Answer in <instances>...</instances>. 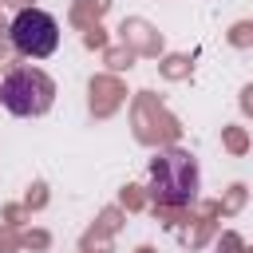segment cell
Segmentation results:
<instances>
[{
	"label": "cell",
	"mask_w": 253,
	"mask_h": 253,
	"mask_svg": "<svg viewBox=\"0 0 253 253\" xmlns=\"http://www.w3.org/2000/svg\"><path fill=\"white\" fill-rule=\"evenodd\" d=\"M8 36H12V47H16L20 55H28V59H47V55L59 47V24H55V16L43 12V8H24V12H16Z\"/></svg>",
	"instance_id": "3"
},
{
	"label": "cell",
	"mask_w": 253,
	"mask_h": 253,
	"mask_svg": "<svg viewBox=\"0 0 253 253\" xmlns=\"http://www.w3.org/2000/svg\"><path fill=\"white\" fill-rule=\"evenodd\" d=\"M0 103L16 119H40L55 103V79L43 67H16L0 79Z\"/></svg>",
	"instance_id": "2"
},
{
	"label": "cell",
	"mask_w": 253,
	"mask_h": 253,
	"mask_svg": "<svg viewBox=\"0 0 253 253\" xmlns=\"http://www.w3.org/2000/svg\"><path fill=\"white\" fill-rule=\"evenodd\" d=\"M198 190H202V174L186 150H162L150 158V198L158 206L182 210L198 198Z\"/></svg>",
	"instance_id": "1"
}]
</instances>
